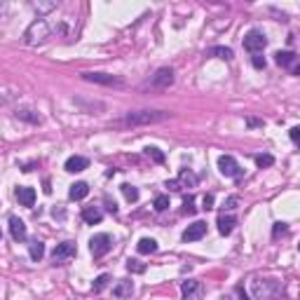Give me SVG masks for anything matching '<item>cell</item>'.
Listing matches in <instances>:
<instances>
[{
    "label": "cell",
    "mask_w": 300,
    "mask_h": 300,
    "mask_svg": "<svg viewBox=\"0 0 300 300\" xmlns=\"http://www.w3.org/2000/svg\"><path fill=\"white\" fill-rule=\"evenodd\" d=\"M164 120H169L167 110H136V113L124 115L122 124L124 127H146V124H157Z\"/></svg>",
    "instance_id": "cell-1"
},
{
    "label": "cell",
    "mask_w": 300,
    "mask_h": 300,
    "mask_svg": "<svg viewBox=\"0 0 300 300\" xmlns=\"http://www.w3.org/2000/svg\"><path fill=\"white\" fill-rule=\"evenodd\" d=\"M49 35H52V26H49L45 19H35V21L26 28V33H23V42L35 47V45H42Z\"/></svg>",
    "instance_id": "cell-2"
},
{
    "label": "cell",
    "mask_w": 300,
    "mask_h": 300,
    "mask_svg": "<svg viewBox=\"0 0 300 300\" xmlns=\"http://www.w3.org/2000/svg\"><path fill=\"white\" fill-rule=\"evenodd\" d=\"M110 249H113V239H110V235H106V232H99V235H94V237L89 239V251H92L94 258H103Z\"/></svg>",
    "instance_id": "cell-3"
},
{
    "label": "cell",
    "mask_w": 300,
    "mask_h": 300,
    "mask_svg": "<svg viewBox=\"0 0 300 300\" xmlns=\"http://www.w3.org/2000/svg\"><path fill=\"white\" fill-rule=\"evenodd\" d=\"M218 171L228 178H242V174H244L232 155H221V157H218Z\"/></svg>",
    "instance_id": "cell-4"
},
{
    "label": "cell",
    "mask_w": 300,
    "mask_h": 300,
    "mask_svg": "<svg viewBox=\"0 0 300 300\" xmlns=\"http://www.w3.org/2000/svg\"><path fill=\"white\" fill-rule=\"evenodd\" d=\"M268 45V38H265V33L261 31H249L244 35V49H249L251 54H261Z\"/></svg>",
    "instance_id": "cell-5"
},
{
    "label": "cell",
    "mask_w": 300,
    "mask_h": 300,
    "mask_svg": "<svg viewBox=\"0 0 300 300\" xmlns=\"http://www.w3.org/2000/svg\"><path fill=\"white\" fill-rule=\"evenodd\" d=\"M82 80H87V82H96V85H106V87H122L124 85L120 77L108 75V73H92V70L82 73Z\"/></svg>",
    "instance_id": "cell-6"
},
{
    "label": "cell",
    "mask_w": 300,
    "mask_h": 300,
    "mask_svg": "<svg viewBox=\"0 0 300 300\" xmlns=\"http://www.w3.org/2000/svg\"><path fill=\"white\" fill-rule=\"evenodd\" d=\"M181 291H183V300H204V286L197 279H185L181 284Z\"/></svg>",
    "instance_id": "cell-7"
},
{
    "label": "cell",
    "mask_w": 300,
    "mask_h": 300,
    "mask_svg": "<svg viewBox=\"0 0 300 300\" xmlns=\"http://www.w3.org/2000/svg\"><path fill=\"white\" fill-rule=\"evenodd\" d=\"M75 254H77L75 242H61V244H56V249L52 251V261L63 263V261H68V258H73Z\"/></svg>",
    "instance_id": "cell-8"
},
{
    "label": "cell",
    "mask_w": 300,
    "mask_h": 300,
    "mask_svg": "<svg viewBox=\"0 0 300 300\" xmlns=\"http://www.w3.org/2000/svg\"><path fill=\"white\" fill-rule=\"evenodd\" d=\"M153 87H160V89H167L169 85H174V68H160L150 80Z\"/></svg>",
    "instance_id": "cell-9"
},
{
    "label": "cell",
    "mask_w": 300,
    "mask_h": 300,
    "mask_svg": "<svg viewBox=\"0 0 300 300\" xmlns=\"http://www.w3.org/2000/svg\"><path fill=\"white\" fill-rule=\"evenodd\" d=\"M207 235V223L204 221H195L193 225H188L183 232V242H197Z\"/></svg>",
    "instance_id": "cell-10"
},
{
    "label": "cell",
    "mask_w": 300,
    "mask_h": 300,
    "mask_svg": "<svg viewBox=\"0 0 300 300\" xmlns=\"http://www.w3.org/2000/svg\"><path fill=\"white\" fill-rule=\"evenodd\" d=\"M9 235L14 242H23V239L28 237V230H26V223H23L21 218H16V216H9Z\"/></svg>",
    "instance_id": "cell-11"
},
{
    "label": "cell",
    "mask_w": 300,
    "mask_h": 300,
    "mask_svg": "<svg viewBox=\"0 0 300 300\" xmlns=\"http://www.w3.org/2000/svg\"><path fill=\"white\" fill-rule=\"evenodd\" d=\"M251 284H254V291H256V300H268L272 296V291L277 289L275 282H270V279H263V284H261V279H254Z\"/></svg>",
    "instance_id": "cell-12"
},
{
    "label": "cell",
    "mask_w": 300,
    "mask_h": 300,
    "mask_svg": "<svg viewBox=\"0 0 300 300\" xmlns=\"http://www.w3.org/2000/svg\"><path fill=\"white\" fill-rule=\"evenodd\" d=\"M87 167H89V160H87V157H82V155H73V157H68V160H66V164H63V169L70 171V174L85 171Z\"/></svg>",
    "instance_id": "cell-13"
},
{
    "label": "cell",
    "mask_w": 300,
    "mask_h": 300,
    "mask_svg": "<svg viewBox=\"0 0 300 300\" xmlns=\"http://www.w3.org/2000/svg\"><path fill=\"white\" fill-rule=\"evenodd\" d=\"M16 200L21 202L23 207H33V204H35V190L21 185V188H16Z\"/></svg>",
    "instance_id": "cell-14"
},
{
    "label": "cell",
    "mask_w": 300,
    "mask_h": 300,
    "mask_svg": "<svg viewBox=\"0 0 300 300\" xmlns=\"http://www.w3.org/2000/svg\"><path fill=\"white\" fill-rule=\"evenodd\" d=\"M87 195H89V185L85 183V181H77V183L70 185V190H68V197L70 200H85Z\"/></svg>",
    "instance_id": "cell-15"
},
{
    "label": "cell",
    "mask_w": 300,
    "mask_h": 300,
    "mask_svg": "<svg viewBox=\"0 0 300 300\" xmlns=\"http://www.w3.org/2000/svg\"><path fill=\"white\" fill-rule=\"evenodd\" d=\"M101 218H103V211H101L99 207H85L82 209V221L89 225L94 223H101Z\"/></svg>",
    "instance_id": "cell-16"
},
{
    "label": "cell",
    "mask_w": 300,
    "mask_h": 300,
    "mask_svg": "<svg viewBox=\"0 0 300 300\" xmlns=\"http://www.w3.org/2000/svg\"><path fill=\"white\" fill-rule=\"evenodd\" d=\"M275 61H277L282 68H293L296 61H298V56H296V52H277L275 54Z\"/></svg>",
    "instance_id": "cell-17"
},
{
    "label": "cell",
    "mask_w": 300,
    "mask_h": 300,
    "mask_svg": "<svg viewBox=\"0 0 300 300\" xmlns=\"http://www.w3.org/2000/svg\"><path fill=\"white\" fill-rule=\"evenodd\" d=\"M176 183H178V188H195V185H197V176H195L190 169H181Z\"/></svg>",
    "instance_id": "cell-18"
},
{
    "label": "cell",
    "mask_w": 300,
    "mask_h": 300,
    "mask_svg": "<svg viewBox=\"0 0 300 300\" xmlns=\"http://www.w3.org/2000/svg\"><path fill=\"white\" fill-rule=\"evenodd\" d=\"M235 225H237V218H235V216H225V214L218 216V232H221V235H230Z\"/></svg>",
    "instance_id": "cell-19"
},
{
    "label": "cell",
    "mask_w": 300,
    "mask_h": 300,
    "mask_svg": "<svg viewBox=\"0 0 300 300\" xmlns=\"http://www.w3.org/2000/svg\"><path fill=\"white\" fill-rule=\"evenodd\" d=\"M16 117H19V120H26V122H31V124H40V122H42V117H40L35 110H28V108L16 110Z\"/></svg>",
    "instance_id": "cell-20"
},
{
    "label": "cell",
    "mask_w": 300,
    "mask_h": 300,
    "mask_svg": "<svg viewBox=\"0 0 300 300\" xmlns=\"http://www.w3.org/2000/svg\"><path fill=\"white\" fill-rule=\"evenodd\" d=\"M139 254H143V256H148V254H155V251H157V242H155V239H150V237H143L139 242Z\"/></svg>",
    "instance_id": "cell-21"
},
{
    "label": "cell",
    "mask_w": 300,
    "mask_h": 300,
    "mask_svg": "<svg viewBox=\"0 0 300 300\" xmlns=\"http://www.w3.org/2000/svg\"><path fill=\"white\" fill-rule=\"evenodd\" d=\"M28 254H31L33 261H42V256H45V244L38 242V239H33L31 244H28Z\"/></svg>",
    "instance_id": "cell-22"
},
{
    "label": "cell",
    "mask_w": 300,
    "mask_h": 300,
    "mask_svg": "<svg viewBox=\"0 0 300 300\" xmlns=\"http://www.w3.org/2000/svg\"><path fill=\"white\" fill-rule=\"evenodd\" d=\"M127 270H129L131 275H143V272H146V263L136 261V258H129V261H127Z\"/></svg>",
    "instance_id": "cell-23"
},
{
    "label": "cell",
    "mask_w": 300,
    "mask_h": 300,
    "mask_svg": "<svg viewBox=\"0 0 300 300\" xmlns=\"http://www.w3.org/2000/svg\"><path fill=\"white\" fill-rule=\"evenodd\" d=\"M122 195H124V200H127V202H139V190H136L134 185H129V183L122 185Z\"/></svg>",
    "instance_id": "cell-24"
},
{
    "label": "cell",
    "mask_w": 300,
    "mask_h": 300,
    "mask_svg": "<svg viewBox=\"0 0 300 300\" xmlns=\"http://www.w3.org/2000/svg\"><path fill=\"white\" fill-rule=\"evenodd\" d=\"M131 289H134L131 282H120V284L113 289V293H115L117 298H124V296H129V293H131Z\"/></svg>",
    "instance_id": "cell-25"
},
{
    "label": "cell",
    "mask_w": 300,
    "mask_h": 300,
    "mask_svg": "<svg viewBox=\"0 0 300 300\" xmlns=\"http://www.w3.org/2000/svg\"><path fill=\"white\" fill-rule=\"evenodd\" d=\"M108 282H110V277H108V275H99V277L94 279L92 291H94V293H101V291H103V289L108 286Z\"/></svg>",
    "instance_id": "cell-26"
},
{
    "label": "cell",
    "mask_w": 300,
    "mask_h": 300,
    "mask_svg": "<svg viewBox=\"0 0 300 300\" xmlns=\"http://www.w3.org/2000/svg\"><path fill=\"white\" fill-rule=\"evenodd\" d=\"M211 54H216L218 59H225V61H230L232 56H235L230 47H214V49H211Z\"/></svg>",
    "instance_id": "cell-27"
},
{
    "label": "cell",
    "mask_w": 300,
    "mask_h": 300,
    "mask_svg": "<svg viewBox=\"0 0 300 300\" xmlns=\"http://www.w3.org/2000/svg\"><path fill=\"white\" fill-rule=\"evenodd\" d=\"M146 155H148V157H153L157 164H162V162H164V153H162L160 148H155V146H148L146 148Z\"/></svg>",
    "instance_id": "cell-28"
},
{
    "label": "cell",
    "mask_w": 300,
    "mask_h": 300,
    "mask_svg": "<svg viewBox=\"0 0 300 300\" xmlns=\"http://www.w3.org/2000/svg\"><path fill=\"white\" fill-rule=\"evenodd\" d=\"M256 160V164H258V167H272V164H275V157H272V155H256L254 157Z\"/></svg>",
    "instance_id": "cell-29"
},
{
    "label": "cell",
    "mask_w": 300,
    "mask_h": 300,
    "mask_svg": "<svg viewBox=\"0 0 300 300\" xmlns=\"http://www.w3.org/2000/svg\"><path fill=\"white\" fill-rule=\"evenodd\" d=\"M164 209H169V197L167 195H157L155 197V211H164Z\"/></svg>",
    "instance_id": "cell-30"
},
{
    "label": "cell",
    "mask_w": 300,
    "mask_h": 300,
    "mask_svg": "<svg viewBox=\"0 0 300 300\" xmlns=\"http://www.w3.org/2000/svg\"><path fill=\"white\" fill-rule=\"evenodd\" d=\"M56 7V2H33V9H38L40 14H45V12H52V9Z\"/></svg>",
    "instance_id": "cell-31"
},
{
    "label": "cell",
    "mask_w": 300,
    "mask_h": 300,
    "mask_svg": "<svg viewBox=\"0 0 300 300\" xmlns=\"http://www.w3.org/2000/svg\"><path fill=\"white\" fill-rule=\"evenodd\" d=\"M183 211L185 214H195V197L193 195H188L183 200Z\"/></svg>",
    "instance_id": "cell-32"
},
{
    "label": "cell",
    "mask_w": 300,
    "mask_h": 300,
    "mask_svg": "<svg viewBox=\"0 0 300 300\" xmlns=\"http://www.w3.org/2000/svg\"><path fill=\"white\" fill-rule=\"evenodd\" d=\"M251 63H254V68H265V56H261V54H254V59H251Z\"/></svg>",
    "instance_id": "cell-33"
},
{
    "label": "cell",
    "mask_w": 300,
    "mask_h": 300,
    "mask_svg": "<svg viewBox=\"0 0 300 300\" xmlns=\"http://www.w3.org/2000/svg\"><path fill=\"white\" fill-rule=\"evenodd\" d=\"M237 204H239V200H237V197H235V195L225 200V209H228V211H230V209H237Z\"/></svg>",
    "instance_id": "cell-34"
},
{
    "label": "cell",
    "mask_w": 300,
    "mask_h": 300,
    "mask_svg": "<svg viewBox=\"0 0 300 300\" xmlns=\"http://www.w3.org/2000/svg\"><path fill=\"white\" fill-rule=\"evenodd\" d=\"M286 232V225L284 223H275V230H272V237H279Z\"/></svg>",
    "instance_id": "cell-35"
},
{
    "label": "cell",
    "mask_w": 300,
    "mask_h": 300,
    "mask_svg": "<svg viewBox=\"0 0 300 300\" xmlns=\"http://www.w3.org/2000/svg\"><path fill=\"white\" fill-rule=\"evenodd\" d=\"M202 204H204V209H214V195H204Z\"/></svg>",
    "instance_id": "cell-36"
},
{
    "label": "cell",
    "mask_w": 300,
    "mask_h": 300,
    "mask_svg": "<svg viewBox=\"0 0 300 300\" xmlns=\"http://www.w3.org/2000/svg\"><path fill=\"white\" fill-rule=\"evenodd\" d=\"M291 141L293 143H298L300 141V127H291Z\"/></svg>",
    "instance_id": "cell-37"
},
{
    "label": "cell",
    "mask_w": 300,
    "mask_h": 300,
    "mask_svg": "<svg viewBox=\"0 0 300 300\" xmlns=\"http://www.w3.org/2000/svg\"><path fill=\"white\" fill-rule=\"evenodd\" d=\"M237 296H239V300H251L247 296V291H244V286H237Z\"/></svg>",
    "instance_id": "cell-38"
},
{
    "label": "cell",
    "mask_w": 300,
    "mask_h": 300,
    "mask_svg": "<svg viewBox=\"0 0 300 300\" xmlns=\"http://www.w3.org/2000/svg\"><path fill=\"white\" fill-rule=\"evenodd\" d=\"M167 188H169V190H181L176 181H167Z\"/></svg>",
    "instance_id": "cell-39"
},
{
    "label": "cell",
    "mask_w": 300,
    "mask_h": 300,
    "mask_svg": "<svg viewBox=\"0 0 300 300\" xmlns=\"http://www.w3.org/2000/svg\"><path fill=\"white\" fill-rule=\"evenodd\" d=\"M249 124H251V127H258V124H263L261 120H254V117H251V120H249Z\"/></svg>",
    "instance_id": "cell-40"
},
{
    "label": "cell",
    "mask_w": 300,
    "mask_h": 300,
    "mask_svg": "<svg viewBox=\"0 0 300 300\" xmlns=\"http://www.w3.org/2000/svg\"><path fill=\"white\" fill-rule=\"evenodd\" d=\"M2 106H5V99H2V96H0V108H2Z\"/></svg>",
    "instance_id": "cell-41"
},
{
    "label": "cell",
    "mask_w": 300,
    "mask_h": 300,
    "mask_svg": "<svg viewBox=\"0 0 300 300\" xmlns=\"http://www.w3.org/2000/svg\"><path fill=\"white\" fill-rule=\"evenodd\" d=\"M223 300H230V298H223Z\"/></svg>",
    "instance_id": "cell-42"
},
{
    "label": "cell",
    "mask_w": 300,
    "mask_h": 300,
    "mask_svg": "<svg viewBox=\"0 0 300 300\" xmlns=\"http://www.w3.org/2000/svg\"><path fill=\"white\" fill-rule=\"evenodd\" d=\"M0 237H2V232H0Z\"/></svg>",
    "instance_id": "cell-43"
}]
</instances>
